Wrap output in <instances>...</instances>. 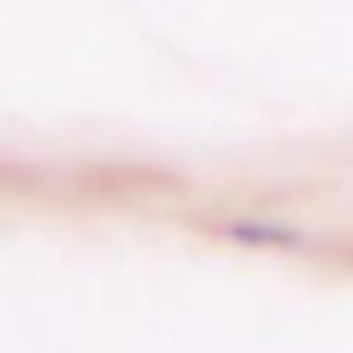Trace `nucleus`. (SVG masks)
Returning a JSON list of instances; mask_svg holds the SVG:
<instances>
[{"instance_id": "nucleus-1", "label": "nucleus", "mask_w": 353, "mask_h": 353, "mask_svg": "<svg viewBox=\"0 0 353 353\" xmlns=\"http://www.w3.org/2000/svg\"><path fill=\"white\" fill-rule=\"evenodd\" d=\"M224 236L248 241V248H306L294 224H271V218H236V224H224Z\"/></svg>"}]
</instances>
